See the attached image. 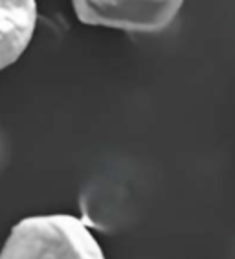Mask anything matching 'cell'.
<instances>
[{"instance_id": "1", "label": "cell", "mask_w": 235, "mask_h": 259, "mask_svg": "<svg viewBox=\"0 0 235 259\" xmlns=\"http://www.w3.org/2000/svg\"><path fill=\"white\" fill-rule=\"evenodd\" d=\"M0 259H107L90 228L74 215H33L19 221Z\"/></svg>"}, {"instance_id": "2", "label": "cell", "mask_w": 235, "mask_h": 259, "mask_svg": "<svg viewBox=\"0 0 235 259\" xmlns=\"http://www.w3.org/2000/svg\"><path fill=\"white\" fill-rule=\"evenodd\" d=\"M184 0H72L79 22L127 33H160L176 19Z\"/></svg>"}, {"instance_id": "3", "label": "cell", "mask_w": 235, "mask_h": 259, "mask_svg": "<svg viewBox=\"0 0 235 259\" xmlns=\"http://www.w3.org/2000/svg\"><path fill=\"white\" fill-rule=\"evenodd\" d=\"M37 24L35 0H0V70L24 54Z\"/></svg>"}]
</instances>
